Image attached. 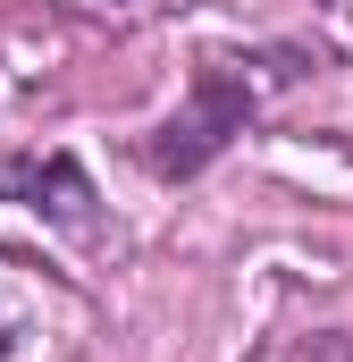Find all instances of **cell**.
Segmentation results:
<instances>
[{
    "mask_svg": "<svg viewBox=\"0 0 353 362\" xmlns=\"http://www.w3.org/2000/svg\"><path fill=\"white\" fill-rule=\"evenodd\" d=\"M0 194L34 202V211L59 219L68 236H92V185H85V169H76L68 152H51V160H0Z\"/></svg>",
    "mask_w": 353,
    "mask_h": 362,
    "instance_id": "7a4b0ae2",
    "label": "cell"
},
{
    "mask_svg": "<svg viewBox=\"0 0 353 362\" xmlns=\"http://www.w3.org/2000/svg\"><path fill=\"white\" fill-rule=\"evenodd\" d=\"M328 362H353V346H337V354H328Z\"/></svg>",
    "mask_w": 353,
    "mask_h": 362,
    "instance_id": "3957f363",
    "label": "cell"
},
{
    "mask_svg": "<svg viewBox=\"0 0 353 362\" xmlns=\"http://www.w3.org/2000/svg\"><path fill=\"white\" fill-rule=\"evenodd\" d=\"M253 101H261V93L244 85L227 59H202V68H193V93H185V110L143 144V160H152L160 177H193L210 152H227V135H244Z\"/></svg>",
    "mask_w": 353,
    "mask_h": 362,
    "instance_id": "6da1fadb",
    "label": "cell"
}]
</instances>
